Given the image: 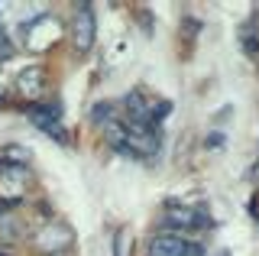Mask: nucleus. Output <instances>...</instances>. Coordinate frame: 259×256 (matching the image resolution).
Returning a JSON list of instances; mask_svg holds the SVG:
<instances>
[{
  "label": "nucleus",
  "instance_id": "obj_1",
  "mask_svg": "<svg viewBox=\"0 0 259 256\" xmlns=\"http://www.w3.org/2000/svg\"><path fill=\"white\" fill-rule=\"evenodd\" d=\"M71 39H75L78 52H88L94 46V13H91V7H78V13L71 17Z\"/></svg>",
  "mask_w": 259,
  "mask_h": 256
},
{
  "label": "nucleus",
  "instance_id": "obj_2",
  "mask_svg": "<svg viewBox=\"0 0 259 256\" xmlns=\"http://www.w3.org/2000/svg\"><path fill=\"white\" fill-rule=\"evenodd\" d=\"M26 114H29V120H32V126H39L42 133H49V137L59 140V143H68L65 130L59 126V110H55V107H29Z\"/></svg>",
  "mask_w": 259,
  "mask_h": 256
},
{
  "label": "nucleus",
  "instance_id": "obj_3",
  "mask_svg": "<svg viewBox=\"0 0 259 256\" xmlns=\"http://www.w3.org/2000/svg\"><path fill=\"white\" fill-rule=\"evenodd\" d=\"M36 243H39V250H46V253H59L71 243V230L65 227V224H46Z\"/></svg>",
  "mask_w": 259,
  "mask_h": 256
},
{
  "label": "nucleus",
  "instance_id": "obj_4",
  "mask_svg": "<svg viewBox=\"0 0 259 256\" xmlns=\"http://www.w3.org/2000/svg\"><path fill=\"white\" fill-rule=\"evenodd\" d=\"M185 250H188V243L175 234H159L149 243V256H185Z\"/></svg>",
  "mask_w": 259,
  "mask_h": 256
},
{
  "label": "nucleus",
  "instance_id": "obj_5",
  "mask_svg": "<svg viewBox=\"0 0 259 256\" xmlns=\"http://www.w3.org/2000/svg\"><path fill=\"white\" fill-rule=\"evenodd\" d=\"M16 88H20L23 94H29V98H36V94L42 91V68H39V65L23 68L20 75H16Z\"/></svg>",
  "mask_w": 259,
  "mask_h": 256
},
{
  "label": "nucleus",
  "instance_id": "obj_6",
  "mask_svg": "<svg viewBox=\"0 0 259 256\" xmlns=\"http://www.w3.org/2000/svg\"><path fill=\"white\" fill-rule=\"evenodd\" d=\"M168 227H198V211H191V207H172V211H168Z\"/></svg>",
  "mask_w": 259,
  "mask_h": 256
},
{
  "label": "nucleus",
  "instance_id": "obj_7",
  "mask_svg": "<svg viewBox=\"0 0 259 256\" xmlns=\"http://www.w3.org/2000/svg\"><path fill=\"white\" fill-rule=\"evenodd\" d=\"M0 162H7V165L29 162V149H23V146H7V149H0Z\"/></svg>",
  "mask_w": 259,
  "mask_h": 256
},
{
  "label": "nucleus",
  "instance_id": "obj_8",
  "mask_svg": "<svg viewBox=\"0 0 259 256\" xmlns=\"http://www.w3.org/2000/svg\"><path fill=\"white\" fill-rule=\"evenodd\" d=\"M110 114H113V104L104 101V104H97V107L91 110V120L94 123H110Z\"/></svg>",
  "mask_w": 259,
  "mask_h": 256
},
{
  "label": "nucleus",
  "instance_id": "obj_9",
  "mask_svg": "<svg viewBox=\"0 0 259 256\" xmlns=\"http://www.w3.org/2000/svg\"><path fill=\"white\" fill-rule=\"evenodd\" d=\"M16 204H20V195H16V198H4V201H0V221H4V214L13 211Z\"/></svg>",
  "mask_w": 259,
  "mask_h": 256
},
{
  "label": "nucleus",
  "instance_id": "obj_10",
  "mask_svg": "<svg viewBox=\"0 0 259 256\" xmlns=\"http://www.w3.org/2000/svg\"><path fill=\"white\" fill-rule=\"evenodd\" d=\"M185 256H204V246H201V243H188V250H185Z\"/></svg>",
  "mask_w": 259,
  "mask_h": 256
},
{
  "label": "nucleus",
  "instance_id": "obj_11",
  "mask_svg": "<svg viewBox=\"0 0 259 256\" xmlns=\"http://www.w3.org/2000/svg\"><path fill=\"white\" fill-rule=\"evenodd\" d=\"M0 256H4V253H0Z\"/></svg>",
  "mask_w": 259,
  "mask_h": 256
}]
</instances>
